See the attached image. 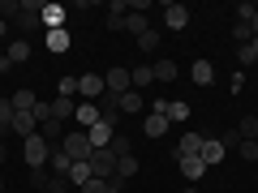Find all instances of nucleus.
<instances>
[{
	"label": "nucleus",
	"mask_w": 258,
	"mask_h": 193,
	"mask_svg": "<svg viewBox=\"0 0 258 193\" xmlns=\"http://www.w3.org/2000/svg\"><path fill=\"white\" fill-rule=\"evenodd\" d=\"M60 150H64L69 159H74V163H86L95 146H91V138H86V129H69V133L60 138Z\"/></svg>",
	"instance_id": "f257e3e1"
},
{
	"label": "nucleus",
	"mask_w": 258,
	"mask_h": 193,
	"mask_svg": "<svg viewBox=\"0 0 258 193\" xmlns=\"http://www.w3.org/2000/svg\"><path fill=\"white\" fill-rule=\"evenodd\" d=\"M22 146H26V167H47V159H52V150H56L52 142L39 138V133H35V138H26Z\"/></svg>",
	"instance_id": "f03ea898"
},
{
	"label": "nucleus",
	"mask_w": 258,
	"mask_h": 193,
	"mask_svg": "<svg viewBox=\"0 0 258 193\" xmlns=\"http://www.w3.org/2000/svg\"><path fill=\"white\" fill-rule=\"evenodd\" d=\"M91 176H99V180H112V176H116V155H112L108 146L91 150Z\"/></svg>",
	"instance_id": "7ed1b4c3"
},
{
	"label": "nucleus",
	"mask_w": 258,
	"mask_h": 193,
	"mask_svg": "<svg viewBox=\"0 0 258 193\" xmlns=\"http://www.w3.org/2000/svg\"><path fill=\"white\" fill-rule=\"evenodd\" d=\"M99 94H103V77L99 73H82L78 77V99L82 103H99Z\"/></svg>",
	"instance_id": "20e7f679"
},
{
	"label": "nucleus",
	"mask_w": 258,
	"mask_h": 193,
	"mask_svg": "<svg viewBox=\"0 0 258 193\" xmlns=\"http://www.w3.org/2000/svg\"><path fill=\"white\" fill-rule=\"evenodd\" d=\"M203 133H194V129H185L181 133V142H176V150H172V159H189V155H203Z\"/></svg>",
	"instance_id": "39448f33"
},
{
	"label": "nucleus",
	"mask_w": 258,
	"mask_h": 193,
	"mask_svg": "<svg viewBox=\"0 0 258 193\" xmlns=\"http://www.w3.org/2000/svg\"><path fill=\"white\" fill-rule=\"evenodd\" d=\"M86 138H91V146H95V150H103L112 138H116V125L99 116V125H91V129H86Z\"/></svg>",
	"instance_id": "423d86ee"
},
{
	"label": "nucleus",
	"mask_w": 258,
	"mask_h": 193,
	"mask_svg": "<svg viewBox=\"0 0 258 193\" xmlns=\"http://www.w3.org/2000/svg\"><path fill=\"white\" fill-rule=\"evenodd\" d=\"M103 90H112V94H125L129 90V69H125V64H112L108 73H103Z\"/></svg>",
	"instance_id": "0eeeda50"
},
{
	"label": "nucleus",
	"mask_w": 258,
	"mask_h": 193,
	"mask_svg": "<svg viewBox=\"0 0 258 193\" xmlns=\"http://www.w3.org/2000/svg\"><path fill=\"white\" fill-rule=\"evenodd\" d=\"M30 52H35V47H30V39H18V35H13L9 43H5V56H9L13 69H18V64H26V60H30Z\"/></svg>",
	"instance_id": "6e6552de"
},
{
	"label": "nucleus",
	"mask_w": 258,
	"mask_h": 193,
	"mask_svg": "<svg viewBox=\"0 0 258 193\" xmlns=\"http://www.w3.org/2000/svg\"><path fill=\"white\" fill-rule=\"evenodd\" d=\"M176 163H181V176H185V180H189V184H198V180H203L207 172H211V167L203 163V155H189V159H176Z\"/></svg>",
	"instance_id": "1a4fd4ad"
},
{
	"label": "nucleus",
	"mask_w": 258,
	"mask_h": 193,
	"mask_svg": "<svg viewBox=\"0 0 258 193\" xmlns=\"http://www.w3.org/2000/svg\"><path fill=\"white\" fill-rule=\"evenodd\" d=\"M39 26H43V30H64V5L47 0V5H43V18H39Z\"/></svg>",
	"instance_id": "9d476101"
},
{
	"label": "nucleus",
	"mask_w": 258,
	"mask_h": 193,
	"mask_svg": "<svg viewBox=\"0 0 258 193\" xmlns=\"http://www.w3.org/2000/svg\"><path fill=\"white\" fill-rule=\"evenodd\" d=\"M151 73H155V82H176V73H181V64L168 60V56H159V60H151Z\"/></svg>",
	"instance_id": "9b49d317"
},
{
	"label": "nucleus",
	"mask_w": 258,
	"mask_h": 193,
	"mask_svg": "<svg viewBox=\"0 0 258 193\" xmlns=\"http://www.w3.org/2000/svg\"><path fill=\"white\" fill-rule=\"evenodd\" d=\"M164 26L168 30H185L189 26V9H185V5H164Z\"/></svg>",
	"instance_id": "f8f14e48"
},
{
	"label": "nucleus",
	"mask_w": 258,
	"mask_h": 193,
	"mask_svg": "<svg viewBox=\"0 0 258 193\" xmlns=\"http://www.w3.org/2000/svg\"><path fill=\"white\" fill-rule=\"evenodd\" d=\"M147 86H155V73H151V64H134L129 69V90H147Z\"/></svg>",
	"instance_id": "ddd939ff"
},
{
	"label": "nucleus",
	"mask_w": 258,
	"mask_h": 193,
	"mask_svg": "<svg viewBox=\"0 0 258 193\" xmlns=\"http://www.w3.org/2000/svg\"><path fill=\"white\" fill-rule=\"evenodd\" d=\"M13 133H18L22 142H26V138H35V133H39V120H35V112H18V116H13Z\"/></svg>",
	"instance_id": "4468645a"
},
{
	"label": "nucleus",
	"mask_w": 258,
	"mask_h": 193,
	"mask_svg": "<svg viewBox=\"0 0 258 193\" xmlns=\"http://www.w3.org/2000/svg\"><path fill=\"white\" fill-rule=\"evenodd\" d=\"M189 77H194V86H215V64L211 60H194V69H189Z\"/></svg>",
	"instance_id": "2eb2a0df"
},
{
	"label": "nucleus",
	"mask_w": 258,
	"mask_h": 193,
	"mask_svg": "<svg viewBox=\"0 0 258 193\" xmlns=\"http://www.w3.org/2000/svg\"><path fill=\"white\" fill-rule=\"evenodd\" d=\"M91 125H99V108H95V103H82V99H78V112H74V129H91Z\"/></svg>",
	"instance_id": "dca6fc26"
},
{
	"label": "nucleus",
	"mask_w": 258,
	"mask_h": 193,
	"mask_svg": "<svg viewBox=\"0 0 258 193\" xmlns=\"http://www.w3.org/2000/svg\"><path fill=\"white\" fill-rule=\"evenodd\" d=\"M224 155H228V150H224L220 138H207V142H203V163H207V167H220Z\"/></svg>",
	"instance_id": "f3484780"
},
{
	"label": "nucleus",
	"mask_w": 258,
	"mask_h": 193,
	"mask_svg": "<svg viewBox=\"0 0 258 193\" xmlns=\"http://www.w3.org/2000/svg\"><path fill=\"white\" fill-rule=\"evenodd\" d=\"M142 133H147V138H164L168 133V112H151V116L142 120Z\"/></svg>",
	"instance_id": "a211bd4d"
},
{
	"label": "nucleus",
	"mask_w": 258,
	"mask_h": 193,
	"mask_svg": "<svg viewBox=\"0 0 258 193\" xmlns=\"http://www.w3.org/2000/svg\"><path fill=\"white\" fill-rule=\"evenodd\" d=\"M138 112H147V99L138 90H125L120 94V116H138Z\"/></svg>",
	"instance_id": "6ab92c4d"
},
{
	"label": "nucleus",
	"mask_w": 258,
	"mask_h": 193,
	"mask_svg": "<svg viewBox=\"0 0 258 193\" xmlns=\"http://www.w3.org/2000/svg\"><path fill=\"white\" fill-rule=\"evenodd\" d=\"M47 172H52V176H69V172H74V159H69L60 146H56V150H52V159H47Z\"/></svg>",
	"instance_id": "aec40b11"
},
{
	"label": "nucleus",
	"mask_w": 258,
	"mask_h": 193,
	"mask_svg": "<svg viewBox=\"0 0 258 193\" xmlns=\"http://www.w3.org/2000/svg\"><path fill=\"white\" fill-rule=\"evenodd\" d=\"M125 5H120V0H112V5H108V18H103V26H108V30H125Z\"/></svg>",
	"instance_id": "412c9836"
},
{
	"label": "nucleus",
	"mask_w": 258,
	"mask_h": 193,
	"mask_svg": "<svg viewBox=\"0 0 258 193\" xmlns=\"http://www.w3.org/2000/svg\"><path fill=\"white\" fill-rule=\"evenodd\" d=\"M74 112H78V99H64V94L52 99V116L56 120H74Z\"/></svg>",
	"instance_id": "4be33fe9"
},
{
	"label": "nucleus",
	"mask_w": 258,
	"mask_h": 193,
	"mask_svg": "<svg viewBox=\"0 0 258 193\" xmlns=\"http://www.w3.org/2000/svg\"><path fill=\"white\" fill-rule=\"evenodd\" d=\"M9 103H13V112H35V108H39L35 90H13V94H9Z\"/></svg>",
	"instance_id": "5701e85b"
},
{
	"label": "nucleus",
	"mask_w": 258,
	"mask_h": 193,
	"mask_svg": "<svg viewBox=\"0 0 258 193\" xmlns=\"http://www.w3.org/2000/svg\"><path fill=\"white\" fill-rule=\"evenodd\" d=\"M64 133H69V129H64V120H43V125H39V138H47V142H52V146H56V138H64Z\"/></svg>",
	"instance_id": "b1692460"
},
{
	"label": "nucleus",
	"mask_w": 258,
	"mask_h": 193,
	"mask_svg": "<svg viewBox=\"0 0 258 193\" xmlns=\"http://www.w3.org/2000/svg\"><path fill=\"white\" fill-rule=\"evenodd\" d=\"M47 52H56V56H64L69 52V30H47Z\"/></svg>",
	"instance_id": "393cba45"
},
{
	"label": "nucleus",
	"mask_w": 258,
	"mask_h": 193,
	"mask_svg": "<svg viewBox=\"0 0 258 193\" xmlns=\"http://www.w3.org/2000/svg\"><path fill=\"white\" fill-rule=\"evenodd\" d=\"M189 116H194V112H189V103H185V99H172V103H168V125H185Z\"/></svg>",
	"instance_id": "a878e982"
},
{
	"label": "nucleus",
	"mask_w": 258,
	"mask_h": 193,
	"mask_svg": "<svg viewBox=\"0 0 258 193\" xmlns=\"http://www.w3.org/2000/svg\"><path fill=\"white\" fill-rule=\"evenodd\" d=\"M125 30H129V35H134V39H138V35H147V30H151L147 13H125Z\"/></svg>",
	"instance_id": "bb28decb"
},
{
	"label": "nucleus",
	"mask_w": 258,
	"mask_h": 193,
	"mask_svg": "<svg viewBox=\"0 0 258 193\" xmlns=\"http://www.w3.org/2000/svg\"><path fill=\"white\" fill-rule=\"evenodd\" d=\"M116 176L120 180H134V176H138V155H120L116 159Z\"/></svg>",
	"instance_id": "cd10ccee"
},
{
	"label": "nucleus",
	"mask_w": 258,
	"mask_h": 193,
	"mask_svg": "<svg viewBox=\"0 0 258 193\" xmlns=\"http://www.w3.org/2000/svg\"><path fill=\"white\" fill-rule=\"evenodd\" d=\"M232 43H237V47L254 43V26H249V22H232Z\"/></svg>",
	"instance_id": "c85d7f7f"
},
{
	"label": "nucleus",
	"mask_w": 258,
	"mask_h": 193,
	"mask_svg": "<svg viewBox=\"0 0 258 193\" xmlns=\"http://www.w3.org/2000/svg\"><path fill=\"white\" fill-rule=\"evenodd\" d=\"M237 133H241V142H258V116H241Z\"/></svg>",
	"instance_id": "c756f323"
},
{
	"label": "nucleus",
	"mask_w": 258,
	"mask_h": 193,
	"mask_svg": "<svg viewBox=\"0 0 258 193\" xmlns=\"http://www.w3.org/2000/svg\"><path fill=\"white\" fill-rule=\"evenodd\" d=\"M13 116H18V112H13V103L0 99V133H13Z\"/></svg>",
	"instance_id": "7c9ffc66"
},
{
	"label": "nucleus",
	"mask_w": 258,
	"mask_h": 193,
	"mask_svg": "<svg viewBox=\"0 0 258 193\" xmlns=\"http://www.w3.org/2000/svg\"><path fill=\"white\" fill-rule=\"evenodd\" d=\"M108 150H112V155H116V159H120V155H134V146H129V138H125V133H120V129H116V138L108 142Z\"/></svg>",
	"instance_id": "2f4dec72"
},
{
	"label": "nucleus",
	"mask_w": 258,
	"mask_h": 193,
	"mask_svg": "<svg viewBox=\"0 0 258 193\" xmlns=\"http://www.w3.org/2000/svg\"><path fill=\"white\" fill-rule=\"evenodd\" d=\"M26 176H30V184H35V189H47V180H52V172H47V167H26Z\"/></svg>",
	"instance_id": "473e14b6"
},
{
	"label": "nucleus",
	"mask_w": 258,
	"mask_h": 193,
	"mask_svg": "<svg viewBox=\"0 0 258 193\" xmlns=\"http://www.w3.org/2000/svg\"><path fill=\"white\" fill-rule=\"evenodd\" d=\"M91 180V159L86 163H74V172H69V184H86Z\"/></svg>",
	"instance_id": "72a5a7b5"
},
{
	"label": "nucleus",
	"mask_w": 258,
	"mask_h": 193,
	"mask_svg": "<svg viewBox=\"0 0 258 193\" xmlns=\"http://www.w3.org/2000/svg\"><path fill=\"white\" fill-rule=\"evenodd\" d=\"M155 47H159V30L151 26L147 35H138V52H155Z\"/></svg>",
	"instance_id": "f704fd0d"
},
{
	"label": "nucleus",
	"mask_w": 258,
	"mask_h": 193,
	"mask_svg": "<svg viewBox=\"0 0 258 193\" xmlns=\"http://www.w3.org/2000/svg\"><path fill=\"white\" fill-rule=\"evenodd\" d=\"M254 9H258L254 0H241L237 9H232V22H249V18H254Z\"/></svg>",
	"instance_id": "c9c22d12"
},
{
	"label": "nucleus",
	"mask_w": 258,
	"mask_h": 193,
	"mask_svg": "<svg viewBox=\"0 0 258 193\" xmlns=\"http://www.w3.org/2000/svg\"><path fill=\"white\" fill-rule=\"evenodd\" d=\"M56 90H60L64 99H78V77H60V82H56Z\"/></svg>",
	"instance_id": "e433bc0d"
},
{
	"label": "nucleus",
	"mask_w": 258,
	"mask_h": 193,
	"mask_svg": "<svg viewBox=\"0 0 258 193\" xmlns=\"http://www.w3.org/2000/svg\"><path fill=\"white\" fill-rule=\"evenodd\" d=\"M237 155L245 159V163H258V142H241V146H237Z\"/></svg>",
	"instance_id": "4c0bfd02"
},
{
	"label": "nucleus",
	"mask_w": 258,
	"mask_h": 193,
	"mask_svg": "<svg viewBox=\"0 0 258 193\" xmlns=\"http://www.w3.org/2000/svg\"><path fill=\"white\" fill-rule=\"evenodd\" d=\"M237 60L245 64V69H249V64H258V52H254V43H245V47H237Z\"/></svg>",
	"instance_id": "58836bf2"
},
{
	"label": "nucleus",
	"mask_w": 258,
	"mask_h": 193,
	"mask_svg": "<svg viewBox=\"0 0 258 193\" xmlns=\"http://www.w3.org/2000/svg\"><path fill=\"white\" fill-rule=\"evenodd\" d=\"M69 189H74L69 176H52V180H47V193H69Z\"/></svg>",
	"instance_id": "ea45409f"
},
{
	"label": "nucleus",
	"mask_w": 258,
	"mask_h": 193,
	"mask_svg": "<svg viewBox=\"0 0 258 193\" xmlns=\"http://www.w3.org/2000/svg\"><path fill=\"white\" fill-rule=\"evenodd\" d=\"M82 193H108V180H99V176H91L86 184H78Z\"/></svg>",
	"instance_id": "a19ab883"
},
{
	"label": "nucleus",
	"mask_w": 258,
	"mask_h": 193,
	"mask_svg": "<svg viewBox=\"0 0 258 193\" xmlns=\"http://www.w3.org/2000/svg\"><path fill=\"white\" fill-rule=\"evenodd\" d=\"M220 142H224V150H237V146H241V133H237V129H228Z\"/></svg>",
	"instance_id": "79ce46f5"
},
{
	"label": "nucleus",
	"mask_w": 258,
	"mask_h": 193,
	"mask_svg": "<svg viewBox=\"0 0 258 193\" xmlns=\"http://www.w3.org/2000/svg\"><path fill=\"white\" fill-rule=\"evenodd\" d=\"M13 35V26H9V22H5V18H0V43H5V39H9Z\"/></svg>",
	"instance_id": "37998d69"
},
{
	"label": "nucleus",
	"mask_w": 258,
	"mask_h": 193,
	"mask_svg": "<svg viewBox=\"0 0 258 193\" xmlns=\"http://www.w3.org/2000/svg\"><path fill=\"white\" fill-rule=\"evenodd\" d=\"M249 26H254V39H258V9H254V18H249Z\"/></svg>",
	"instance_id": "c03bdc74"
},
{
	"label": "nucleus",
	"mask_w": 258,
	"mask_h": 193,
	"mask_svg": "<svg viewBox=\"0 0 258 193\" xmlns=\"http://www.w3.org/2000/svg\"><path fill=\"white\" fill-rule=\"evenodd\" d=\"M181 193H198V189H181Z\"/></svg>",
	"instance_id": "a18cd8bd"
},
{
	"label": "nucleus",
	"mask_w": 258,
	"mask_h": 193,
	"mask_svg": "<svg viewBox=\"0 0 258 193\" xmlns=\"http://www.w3.org/2000/svg\"><path fill=\"white\" fill-rule=\"evenodd\" d=\"M0 18H5V5H0Z\"/></svg>",
	"instance_id": "49530a36"
},
{
	"label": "nucleus",
	"mask_w": 258,
	"mask_h": 193,
	"mask_svg": "<svg viewBox=\"0 0 258 193\" xmlns=\"http://www.w3.org/2000/svg\"><path fill=\"white\" fill-rule=\"evenodd\" d=\"M0 193H5V180H0Z\"/></svg>",
	"instance_id": "de8ad7c7"
},
{
	"label": "nucleus",
	"mask_w": 258,
	"mask_h": 193,
	"mask_svg": "<svg viewBox=\"0 0 258 193\" xmlns=\"http://www.w3.org/2000/svg\"><path fill=\"white\" fill-rule=\"evenodd\" d=\"M254 52H258V39H254Z\"/></svg>",
	"instance_id": "09e8293b"
},
{
	"label": "nucleus",
	"mask_w": 258,
	"mask_h": 193,
	"mask_svg": "<svg viewBox=\"0 0 258 193\" xmlns=\"http://www.w3.org/2000/svg\"><path fill=\"white\" fill-rule=\"evenodd\" d=\"M35 193H47V189H35Z\"/></svg>",
	"instance_id": "8fccbe9b"
},
{
	"label": "nucleus",
	"mask_w": 258,
	"mask_h": 193,
	"mask_svg": "<svg viewBox=\"0 0 258 193\" xmlns=\"http://www.w3.org/2000/svg\"><path fill=\"white\" fill-rule=\"evenodd\" d=\"M211 193H215V189H211Z\"/></svg>",
	"instance_id": "3c124183"
}]
</instances>
